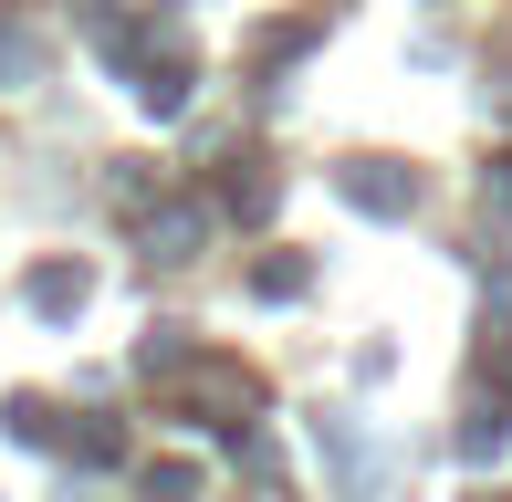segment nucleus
<instances>
[{
	"label": "nucleus",
	"instance_id": "2",
	"mask_svg": "<svg viewBox=\"0 0 512 502\" xmlns=\"http://www.w3.org/2000/svg\"><path fill=\"white\" fill-rule=\"evenodd\" d=\"M84 304V262H42L32 272V314H74Z\"/></svg>",
	"mask_w": 512,
	"mask_h": 502
},
{
	"label": "nucleus",
	"instance_id": "5",
	"mask_svg": "<svg viewBox=\"0 0 512 502\" xmlns=\"http://www.w3.org/2000/svg\"><path fill=\"white\" fill-rule=\"evenodd\" d=\"M251 293H262V304H293V293H304V262H293V251H272V262L251 272Z\"/></svg>",
	"mask_w": 512,
	"mask_h": 502
},
{
	"label": "nucleus",
	"instance_id": "3",
	"mask_svg": "<svg viewBox=\"0 0 512 502\" xmlns=\"http://www.w3.org/2000/svg\"><path fill=\"white\" fill-rule=\"evenodd\" d=\"M199 251V210H157L147 220V262H189Z\"/></svg>",
	"mask_w": 512,
	"mask_h": 502
},
{
	"label": "nucleus",
	"instance_id": "1",
	"mask_svg": "<svg viewBox=\"0 0 512 502\" xmlns=\"http://www.w3.org/2000/svg\"><path fill=\"white\" fill-rule=\"evenodd\" d=\"M335 189L356 199L366 220H408V199H418V178H408V168H387V157H356V168H335Z\"/></svg>",
	"mask_w": 512,
	"mask_h": 502
},
{
	"label": "nucleus",
	"instance_id": "4",
	"mask_svg": "<svg viewBox=\"0 0 512 502\" xmlns=\"http://www.w3.org/2000/svg\"><path fill=\"white\" fill-rule=\"evenodd\" d=\"M136 105H147V116H178V105H189V63H147V74H136Z\"/></svg>",
	"mask_w": 512,
	"mask_h": 502
}]
</instances>
